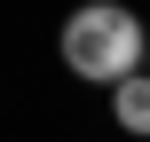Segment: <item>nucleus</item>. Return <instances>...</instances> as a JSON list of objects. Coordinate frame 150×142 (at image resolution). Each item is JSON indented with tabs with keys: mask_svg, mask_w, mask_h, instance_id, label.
<instances>
[{
	"mask_svg": "<svg viewBox=\"0 0 150 142\" xmlns=\"http://www.w3.org/2000/svg\"><path fill=\"white\" fill-rule=\"evenodd\" d=\"M63 63H71L79 79H95V87H127V79L150 71V32L134 24V8L87 0V8H71V24H63Z\"/></svg>",
	"mask_w": 150,
	"mask_h": 142,
	"instance_id": "f257e3e1",
	"label": "nucleus"
},
{
	"mask_svg": "<svg viewBox=\"0 0 150 142\" xmlns=\"http://www.w3.org/2000/svg\"><path fill=\"white\" fill-rule=\"evenodd\" d=\"M111 111H119V126H127V134L150 142V71H142V79H127V87H111Z\"/></svg>",
	"mask_w": 150,
	"mask_h": 142,
	"instance_id": "f03ea898",
	"label": "nucleus"
}]
</instances>
